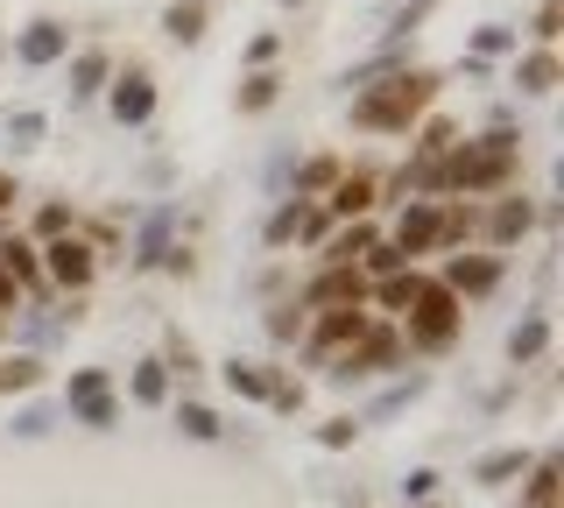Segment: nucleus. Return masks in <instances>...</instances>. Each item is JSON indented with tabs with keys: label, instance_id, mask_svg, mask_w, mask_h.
<instances>
[{
	"label": "nucleus",
	"instance_id": "f257e3e1",
	"mask_svg": "<svg viewBox=\"0 0 564 508\" xmlns=\"http://www.w3.org/2000/svg\"><path fill=\"white\" fill-rule=\"evenodd\" d=\"M522 163V128H487V134H458L452 155L437 163V198H494V191L516 184Z\"/></svg>",
	"mask_w": 564,
	"mask_h": 508
},
{
	"label": "nucleus",
	"instance_id": "f03ea898",
	"mask_svg": "<svg viewBox=\"0 0 564 508\" xmlns=\"http://www.w3.org/2000/svg\"><path fill=\"white\" fill-rule=\"evenodd\" d=\"M437 72H416V64H395V72L367 78L360 93H352V128L367 134H410L423 114L437 107Z\"/></svg>",
	"mask_w": 564,
	"mask_h": 508
},
{
	"label": "nucleus",
	"instance_id": "7ed1b4c3",
	"mask_svg": "<svg viewBox=\"0 0 564 508\" xmlns=\"http://www.w3.org/2000/svg\"><path fill=\"white\" fill-rule=\"evenodd\" d=\"M395 325H402V346H410V354H431L437 360V354H452L458 332H466V304H458V296L431 275V283L416 290V304L402 311Z\"/></svg>",
	"mask_w": 564,
	"mask_h": 508
},
{
	"label": "nucleus",
	"instance_id": "20e7f679",
	"mask_svg": "<svg viewBox=\"0 0 564 508\" xmlns=\"http://www.w3.org/2000/svg\"><path fill=\"white\" fill-rule=\"evenodd\" d=\"M395 367H402V325L375 318L339 360H325V381L332 389H360V381H381V375H395Z\"/></svg>",
	"mask_w": 564,
	"mask_h": 508
},
{
	"label": "nucleus",
	"instance_id": "39448f33",
	"mask_svg": "<svg viewBox=\"0 0 564 508\" xmlns=\"http://www.w3.org/2000/svg\"><path fill=\"white\" fill-rule=\"evenodd\" d=\"M64 417L85 431H113L120 424V389L106 367H70L64 375Z\"/></svg>",
	"mask_w": 564,
	"mask_h": 508
},
{
	"label": "nucleus",
	"instance_id": "423d86ee",
	"mask_svg": "<svg viewBox=\"0 0 564 508\" xmlns=\"http://www.w3.org/2000/svg\"><path fill=\"white\" fill-rule=\"evenodd\" d=\"M375 325V311L367 304H332V311H311V325H304V339H296V354H304L311 367H325V360H339L360 332Z\"/></svg>",
	"mask_w": 564,
	"mask_h": 508
},
{
	"label": "nucleus",
	"instance_id": "0eeeda50",
	"mask_svg": "<svg viewBox=\"0 0 564 508\" xmlns=\"http://www.w3.org/2000/svg\"><path fill=\"white\" fill-rule=\"evenodd\" d=\"M35 255H43V283H50V296L93 290V275H99V248H93V240L57 234V240H35Z\"/></svg>",
	"mask_w": 564,
	"mask_h": 508
},
{
	"label": "nucleus",
	"instance_id": "6e6552de",
	"mask_svg": "<svg viewBox=\"0 0 564 508\" xmlns=\"http://www.w3.org/2000/svg\"><path fill=\"white\" fill-rule=\"evenodd\" d=\"M437 219H445V198H402V213H395V226H388L381 240H388L402 261L437 255Z\"/></svg>",
	"mask_w": 564,
	"mask_h": 508
},
{
	"label": "nucleus",
	"instance_id": "1a4fd4ad",
	"mask_svg": "<svg viewBox=\"0 0 564 508\" xmlns=\"http://www.w3.org/2000/svg\"><path fill=\"white\" fill-rule=\"evenodd\" d=\"M304 311H332V304H367V275L360 261H317V275L304 283V296H296Z\"/></svg>",
	"mask_w": 564,
	"mask_h": 508
},
{
	"label": "nucleus",
	"instance_id": "9d476101",
	"mask_svg": "<svg viewBox=\"0 0 564 508\" xmlns=\"http://www.w3.org/2000/svg\"><path fill=\"white\" fill-rule=\"evenodd\" d=\"M536 219H543V213H536V198H522V191H516V198H508V191H494V205L480 213V234H487V248L501 255V248H522Z\"/></svg>",
	"mask_w": 564,
	"mask_h": 508
},
{
	"label": "nucleus",
	"instance_id": "9b49d317",
	"mask_svg": "<svg viewBox=\"0 0 564 508\" xmlns=\"http://www.w3.org/2000/svg\"><path fill=\"white\" fill-rule=\"evenodd\" d=\"M64 57H70V29L57 14L22 22V36H14V64H22V72H50V64H64Z\"/></svg>",
	"mask_w": 564,
	"mask_h": 508
},
{
	"label": "nucleus",
	"instance_id": "f8f14e48",
	"mask_svg": "<svg viewBox=\"0 0 564 508\" xmlns=\"http://www.w3.org/2000/svg\"><path fill=\"white\" fill-rule=\"evenodd\" d=\"M106 114H113V128H149L155 120V78L141 72H120V78H106Z\"/></svg>",
	"mask_w": 564,
	"mask_h": 508
},
{
	"label": "nucleus",
	"instance_id": "ddd939ff",
	"mask_svg": "<svg viewBox=\"0 0 564 508\" xmlns=\"http://www.w3.org/2000/svg\"><path fill=\"white\" fill-rule=\"evenodd\" d=\"M0 269L14 275V290H22L29 304H50V283H43V255H35V240H29V234H8V226H0Z\"/></svg>",
	"mask_w": 564,
	"mask_h": 508
},
{
	"label": "nucleus",
	"instance_id": "4468645a",
	"mask_svg": "<svg viewBox=\"0 0 564 508\" xmlns=\"http://www.w3.org/2000/svg\"><path fill=\"white\" fill-rule=\"evenodd\" d=\"M437 283H445L458 304H473V296L501 290V255H452L445 269H437Z\"/></svg>",
	"mask_w": 564,
	"mask_h": 508
},
{
	"label": "nucleus",
	"instance_id": "2eb2a0df",
	"mask_svg": "<svg viewBox=\"0 0 564 508\" xmlns=\"http://www.w3.org/2000/svg\"><path fill=\"white\" fill-rule=\"evenodd\" d=\"M375 205H381V177H375V170H339V184L325 191L332 219H375Z\"/></svg>",
	"mask_w": 564,
	"mask_h": 508
},
{
	"label": "nucleus",
	"instance_id": "dca6fc26",
	"mask_svg": "<svg viewBox=\"0 0 564 508\" xmlns=\"http://www.w3.org/2000/svg\"><path fill=\"white\" fill-rule=\"evenodd\" d=\"M508 78H516V93L543 99L557 93V43H536V50H516V64H508Z\"/></svg>",
	"mask_w": 564,
	"mask_h": 508
},
{
	"label": "nucleus",
	"instance_id": "f3484780",
	"mask_svg": "<svg viewBox=\"0 0 564 508\" xmlns=\"http://www.w3.org/2000/svg\"><path fill=\"white\" fill-rule=\"evenodd\" d=\"M176 248V205H155L134 234V269H163V255Z\"/></svg>",
	"mask_w": 564,
	"mask_h": 508
},
{
	"label": "nucleus",
	"instance_id": "a211bd4d",
	"mask_svg": "<svg viewBox=\"0 0 564 508\" xmlns=\"http://www.w3.org/2000/svg\"><path fill=\"white\" fill-rule=\"evenodd\" d=\"M431 283L423 269H395V275H381V283H367V311H381V318H402V311L416 304V290Z\"/></svg>",
	"mask_w": 564,
	"mask_h": 508
},
{
	"label": "nucleus",
	"instance_id": "6ab92c4d",
	"mask_svg": "<svg viewBox=\"0 0 564 508\" xmlns=\"http://www.w3.org/2000/svg\"><path fill=\"white\" fill-rule=\"evenodd\" d=\"M106 78H113V57H106V50H70V57H64V85H70V99H99V93H106Z\"/></svg>",
	"mask_w": 564,
	"mask_h": 508
},
{
	"label": "nucleus",
	"instance_id": "aec40b11",
	"mask_svg": "<svg viewBox=\"0 0 564 508\" xmlns=\"http://www.w3.org/2000/svg\"><path fill=\"white\" fill-rule=\"evenodd\" d=\"M375 240H381V226H375V219H339V226L325 234V248H317V261H360L367 248H375Z\"/></svg>",
	"mask_w": 564,
	"mask_h": 508
},
{
	"label": "nucleus",
	"instance_id": "412c9836",
	"mask_svg": "<svg viewBox=\"0 0 564 508\" xmlns=\"http://www.w3.org/2000/svg\"><path fill=\"white\" fill-rule=\"evenodd\" d=\"M501 354H508V367H536L543 354H551V318H543V311H529V318L508 332Z\"/></svg>",
	"mask_w": 564,
	"mask_h": 508
},
{
	"label": "nucleus",
	"instance_id": "4be33fe9",
	"mask_svg": "<svg viewBox=\"0 0 564 508\" xmlns=\"http://www.w3.org/2000/svg\"><path fill=\"white\" fill-rule=\"evenodd\" d=\"M282 85H290V78H282L275 64H261V72H247V78H240V93H234V114H247V120H254V114H269L275 99H282Z\"/></svg>",
	"mask_w": 564,
	"mask_h": 508
},
{
	"label": "nucleus",
	"instance_id": "5701e85b",
	"mask_svg": "<svg viewBox=\"0 0 564 508\" xmlns=\"http://www.w3.org/2000/svg\"><path fill=\"white\" fill-rule=\"evenodd\" d=\"M176 431L191 437V445H219L226 437V424H219V410H212V402H198V396H176Z\"/></svg>",
	"mask_w": 564,
	"mask_h": 508
},
{
	"label": "nucleus",
	"instance_id": "b1692460",
	"mask_svg": "<svg viewBox=\"0 0 564 508\" xmlns=\"http://www.w3.org/2000/svg\"><path fill=\"white\" fill-rule=\"evenodd\" d=\"M339 170H346L339 155H304V163L290 170V198H325V191L339 184Z\"/></svg>",
	"mask_w": 564,
	"mask_h": 508
},
{
	"label": "nucleus",
	"instance_id": "393cba45",
	"mask_svg": "<svg viewBox=\"0 0 564 508\" xmlns=\"http://www.w3.org/2000/svg\"><path fill=\"white\" fill-rule=\"evenodd\" d=\"M564 501V466L557 460H529L522 473V508H557Z\"/></svg>",
	"mask_w": 564,
	"mask_h": 508
},
{
	"label": "nucleus",
	"instance_id": "a878e982",
	"mask_svg": "<svg viewBox=\"0 0 564 508\" xmlns=\"http://www.w3.org/2000/svg\"><path fill=\"white\" fill-rule=\"evenodd\" d=\"M423 389H431V375H402V381H388V389H381L375 402H367V417H360V424H388V417H402V410H410V402H416Z\"/></svg>",
	"mask_w": 564,
	"mask_h": 508
},
{
	"label": "nucleus",
	"instance_id": "bb28decb",
	"mask_svg": "<svg viewBox=\"0 0 564 508\" xmlns=\"http://www.w3.org/2000/svg\"><path fill=\"white\" fill-rule=\"evenodd\" d=\"M205 22H212V8H205V0H170V8H163V36L170 43H205Z\"/></svg>",
	"mask_w": 564,
	"mask_h": 508
},
{
	"label": "nucleus",
	"instance_id": "cd10ccee",
	"mask_svg": "<svg viewBox=\"0 0 564 508\" xmlns=\"http://www.w3.org/2000/svg\"><path fill=\"white\" fill-rule=\"evenodd\" d=\"M410 134H416V163H445L452 142H458V120L452 114H423Z\"/></svg>",
	"mask_w": 564,
	"mask_h": 508
},
{
	"label": "nucleus",
	"instance_id": "c85d7f7f",
	"mask_svg": "<svg viewBox=\"0 0 564 508\" xmlns=\"http://www.w3.org/2000/svg\"><path fill=\"white\" fill-rule=\"evenodd\" d=\"M128 396L141 402V410H163V402H170V367H163V354L134 360V375H128Z\"/></svg>",
	"mask_w": 564,
	"mask_h": 508
},
{
	"label": "nucleus",
	"instance_id": "c756f323",
	"mask_svg": "<svg viewBox=\"0 0 564 508\" xmlns=\"http://www.w3.org/2000/svg\"><path fill=\"white\" fill-rule=\"evenodd\" d=\"M43 381H50L43 354H0V396H29V389H43Z\"/></svg>",
	"mask_w": 564,
	"mask_h": 508
},
{
	"label": "nucleus",
	"instance_id": "7c9ffc66",
	"mask_svg": "<svg viewBox=\"0 0 564 508\" xmlns=\"http://www.w3.org/2000/svg\"><path fill=\"white\" fill-rule=\"evenodd\" d=\"M529 460H536V452L501 445V452H487V460L473 466V480H480V487H508V480H522V473H529Z\"/></svg>",
	"mask_w": 564,
	"mask_h": 508
},
{
	"label": "nucleus",
	"instance_id": "2f4dec72",
	"mask_svg": "<svg viewBox=\"0 0 564 508\" xmlns=\"http://www.w3.org/2000/svg\"><path fill=\"white\" fill-rule=\"evenodd\" d=\"M0 134H8V149H22V155H29V149H43V142H50V114H43V107H14L8 120H0Z\"/></svg>",
	"mask_w": 564,
	"mask_h": 508
},
{
	"label": "nucleus",
	"instance_id": "473e14b6",
	"mask_svg": "<svg viewBox=\"0 0 564 508\" xmlns=\"http://www.w3.org/2000/svg\"><path fill=\"white\" fill-rule=\"evenodd\" d=\"M304 325H311V311L296 304V296H282V304H269V318H261V332H269L275 346H296V339H304Z\"/></svg>",
	"mask_w": 564,
	"mask_h": 508
},
{
	"label": "nucleus",
	"instance_id": "72a5a7b5",
	"mask_svg": "<svg viewBox=\"0 0 564 508\" xmlns=\"http://www.w3.org/2000/svg\"><path fill=\"white\" fill-rule=\"evenodd\" d=\"M219 375H226V389H234V396H247V402H269V367H261V360H226L219 367Z\"/></svg>",
	"mask_w": 564,
	"mask_h": 508
},
{
	"label": "nucleus",
	"instance_id": "f704fd0d",
	"mask_svg": "<svg viewBox=\"0 0 564 508\" xmlns=\"http://www.w3.org/2000/svg\"><path fill=\"white\" fill-rule=\"evenodd\" d=\"M296 219H304V198H275V213L269 219H261V248H290V240H296Z\"/></svg>",
	"mask_w": 564,
	"mask_h": 508
},
{
	"label": "nucleus",
	"instance_id": "c9c22d12",
	"mask_svg": "<svg viewBox=\"0 0 564 508\" xmlns=\"http://www.w3.org/2000/svg\"><path fill=\"white\" fill-rule=\"evenodd\" d=\"M57 417H64V402H29V410L8 417V437H50V431H57Z\"/></svg>",
	"mask_w": 564,
	"mask_h": 508
},
{
	"label": "nucleus",
	"instance_id": "e433bc0d",
	"mask_svg": "<svg viewBox=\"0 0 564 508\" xmlns=\"http://www.w3.org/2000/svg\"><path fill=\"white\" fill-rule=\"evenodd\" d=\"M466 57H516V29H508V22H480V29H473V50H466Z\"/></svg>",
	"mask_w": 564,
	"mask_h": 508
},
{
	"label": "nucleus",
	"instance_id": "4c0bfd02",
	"mask_svg": "<svg viewBox=\"0 0 564 508\" xmlns=\"http://www.w3.org/2000/svg\"><path fill=\"white\" fill-rule=\"evenodd\" d=\"M57 234H70V205H64V198L35 205V234H29V240H57Z\"/></svg>",
	"mask_w": 564,
	"mask_h": 508
},
{
	"label": "nucleus",
	"instance_id": "58836bf2",
	"mask_svg": "<svg viewBox=\"0 0 564 508\" xmlns=\"http://www.w3.org/2000/svg\"><path fill=\"white\" fill-rule=\"evenodd\" d=\"M557 29H564V0H536V14H529V36H536V43H557Z\"/></svg>",
	"mask_w": 564,
	"mask_h": 508
},
{
	"label": "nucleus",
	"instance_id": "ea45409f",
	"mask_svg": "<svg viewBox=\"0 0 564 508\" xmlns=\"http://www.w3.org/2000/svg\"><path fill=\"white\" fill-rule=\"evenodd\" d=\"M163 367H170V375H198V346H191L184 332H170V346H163Z\"/></svg>",
	"mask_w": 564,
	"mask_h": 508
},
{
	"label": "nucleus",
	"instance_id": "a19ab883",
	"mask_svg": "<svg viewBox=\"0 0 564 508\" xmlns=\"http://www.w3.org/2000/svg\"><path fill=\"white\" fill-rule=\"evenodd\" d=\"M352 437H360V417H332V424H317V445H325V452H346Z\"/></svg>",
	"mask_w": 564,
	"mask_h": 508
},
{
	"label": "nucleus",
	"instance_id": "79ce46f5",
	"mask_svg": "<svg viewBox=\"0 0 564 508\" xmlns=\"http://www.w3.org/2000/svg\"><path fill=\"white\" fill-rule=\"evenodd\" d=\"M269 410H282V417H290V410H304V381L275 375V381H269Z\"/></svg>",
	"mask_w": 564,
	"mask_h": 508
},
{
	"label": "nucleus",
	"instance_id": "37998d69",
	"mask_svg": "<svg viewBox=\"0 0 564 508\" xmlns=\"http://www.w3.org/2000/svg\"><path fill=\"white\" fill-rule=\"evenodd\" d=\"M402 501H437V473H431V466L402 473Z\"/></svg>",
	"mask_w": 564,
	"mask_h": 508
},
{
	"label": "nucleus",
	"instance_id": "c03bdc74",
	"mask_svg": "<svg viewBox=\"0 0 564 508\" xmlns=\"http://www.w3.org/2000/svg\"><path fill=\"white\" fill-rule=\"evenodd\" d=\"M275 57H282V36H275V29L247 43V72H261V64H275Z\"/></svg>",
	"mask_w": 564,
	"mask_h": 508
},
{
	"label": "nucleus",
	"instance_id": "a18cd8bd",
	"mask_svg": "<svg viewBox=\"0 0 564 508\" xmlns=\"http://www.w3.org/2000/svg\"><path fill=\"white\" fill-rule=\"evenodd\" d=\"M14 198H22V184H14L8 170H0V219H8V205H14Z\"/></svg>",
	"mask_w": 564,
	"mask_h": 508
},
{
	"label": "nucleus",
	"instance_id": "49530a36",
	"mask_svg": "<svg viewBox=\"0 0 564 508\" xmlns=\"http://www.w3.org/2000/svg\"><path fill=\"white\" fill-rule=\"evenodd\" d=\"M402 508H431V501H402Z\"/></svg>",
	"mask_w": 564,
	"mask_h": 508
},
{
	"label": "nucleus",
	"instance_id": "de8ad7c7",
	"mask_svg": "<svg viewBox=\"0 0 564 508\" xmlns=\"http://www.w3.org/2000/svg\"><path fill=\"white\" fill-rule=\"evenodd\" d=\"M416 8H431V0H416Z\"/></svg>",
	"mask_w": 564,
	"mask_h": 508
},
{
	"label": "nucleus",
	"instance_id": "09e8293b",
	"mask_svg": "<svg viewBox=\"0 0 564 508\" xmlns=\"http://www.w3.org/2000/svg\"><path fill=\"white\" fill-rule=\"evenodd\" d=\"M0 57H8V43H0Z\"/></svg>",
	"mask_w": 564,
	"mask_h": 508
},
{
	"label": "nucleus",
	"instance_id": "8fccbe9b",
	"mask_svg": "<svg viewBox=\"0 0 564 508\" xmlns=\"http://www.w3.org/2000/svg\"><path fill=\"white\" fill-rule=\"evenodd\" d=\"M290 8H296V0H290Z\"/></svg>",
	"mask_w": 564,
	"mask_h": 508
}]
</instances>
